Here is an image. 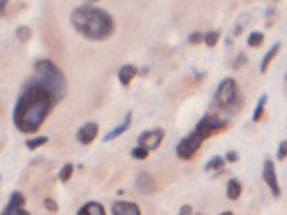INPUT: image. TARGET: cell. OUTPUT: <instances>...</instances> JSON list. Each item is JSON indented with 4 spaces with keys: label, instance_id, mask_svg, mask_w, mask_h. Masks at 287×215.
Returning a JSON list of instances; mask_svg holds the SVG:
<instances>
[{
    "label": "cell",
    "instance_id": "obj_1",
    "mask_svg": "<svg viewBox=\"0 0 287 215\" xmlns=\"http://www.w3.org/2000/svg\"><path fill=\"white\" fill-rule=\"evenodd\" d=\"M56 99L46 88L32 81L19 96L14 109V124L22 133H35L51 113Z\"/></svg>",
    "mask_w": 287,
    "mask_h": 215
},
{
    "label": "cell",
    "instance_id": "obj_2",
    "mask_svg": "<svg viewBox=\"0 0 287 215\" xmlns=\"http://www.w3.org/2000/svg\"><path fill=\"white\" fill-rule=\"evenodd\" d=\"M72 27L89 40H106L114 32V20L104 9L79 5L71 14Z\"/></svg>",
    "mask_w": 287,
    "mask_h": 215
},
{
    "label": "cell",
    "instance_id": "obj_3",
    "mask_svg": "<svg viewBox=\"0 0 287 215\" xmlns=\"http://www.w3.org/2000/svg\"><path fill=\"white\" fill-rule=\"evenodd\" d=\"M32 81L40 84L42 88H46L54 96L56 103H59L65 96V92H67V83H65L64 72L51 59H40L35 62Z\"/></svg>",
    "mask_w": 287,
    "mask_h": 215
},
{
    "label": "cell",
    "instance_id": "obj_4",
    "mask_svg": "<svg viewBox=\"0 0 287 215\" xmlns=\"http://www.w3.org/2000/svg\"><path fill=\"white\" fill-rule=\"evenodd\" d=\"M237 96H239V88H237L235 79L227 78L220 83L215 92V104L220 108H230L235 103Z\"/></svg>",
    "mask_w": 287,
    "mask_h": 215
},
{
    "label": "cell",
    "instance_id": "obj_5",
    "mask_svg": "<svg viewBox=\"0 0 287 215\" xmlns=\"http://www.w3.org/2000/svg\"><path fill=\"white\" fill-rule=\"evenodd\" d=\"M202 143H203V138L196 131H191L190 135L187 138H183L178 143V147H176V155L180 158H183V160H190V158H193L195 153L198 152Z\"/></svg>",
    "mask_w": 287,
    "mask_h": 215
},
{
    "label": "cell",
    "instance_id": "obj_6",
    "mask_svg": "<svg viewBox=\"0 0 287 215\" xmlns=\"http://www.w3.org/2000/svg\"><path fill=\"white\" fill-rule=\"evenodd\" d=\"M222 128H225V121L220 120V116H217V115H205L202 120L198 121L195 131L198 133V135L202 136L203 140H207V138H210L213 133L219 131V129H222Z\"/></svg>",
    "mask_w": 287,
    "mask_h": 215
},
{
    "label": "cell",
    "instance_id": "obj_7",
    "mask_svg": "<svg viewBox=\"0 0 287 215\" xmlns=\"http://www.w3.org/2000/svg\"><path fill=\"white\" fill-rule=\"evenodd\" d=\"M163 138H165V129L161 128L148 129V131H143L138 136V145L145 150H148V152H153V150H157L161 145Z\"/></svg>",
    "mask_w": 287,
    "mask_h": 215
},
{
    "label": "cell",
    "instance_id": "obj_8",
    "mask_svg": "<svg viewBox=\"0 0 287 215\" xmlns=\"http://www.w3.org/2000/svg\"><path fill=\"white\" fill-rule=\"evenodd\" d=\"M262 177H264V182L267 184V186L272 192V195L279 198L281 197V185H279V180H277V172H276V166H274V161L272 160H265L264 161V168H262Z\"/></svg>",
    "mask_w": 287,
    "mask_h": 215
},
{
    "label": "cell",
    "instance_id": "obj_9",
    "mask_svg": "<svg viewBox=\"0 0 287 215\" xmlns=\"http://www.w3.org/2000/svg\"><path fill=\"white\" fill-rule=\"evenodd\" d=\"M97 133H99V124L97 123H86L77 131V141L81 145H91L96 140Z\"/></svg>",
    "mask_w": 287,
    "mask_h": 215
},
{
    "label": "cell",
    "instance_id": "obj_10",
    "mask_svg": "<svg viewBox=\"0 0 287 215\" xmlns=\"http://www.w3.org/2000/svg\"><path fill=\"white\" fill-rule=\"evenodd\" d=\"M26 205V195L22 192H14L9 198V205L3 209V214H24L27 215L29 212L24 209Z\"/></svg>",
    "mask_w": 287,
    "mask_h": 215
},
{
    "label": "cell",
    "instance_id": "obj_11",
    "mask_svg": "<svg viewBox=\"0 0 287 215\" xmlns=\"http://www.w3.org/2000/svg\"><path fill=\"white\" fill-rule=\"evenodd\" d=\"M111 212L116 215H139L141 214V209H139L136 204H133V202L118 200L113 204Z\"/></svg>",
    "mask_w": 287,
    "mask_h": 215
},
{
    "label": "cell",
    "instance_id": "obj_12",
    "mask_svg": "<svg viewBox=\"0 0 287 215\" xmlns=\"http://www.w3.org/2000/svg\"><path fill=\"white\" fill-rule=\"evenodd\" d=\"M136 188H138L139 193H143V195H150V193H153V190H155L153 177L146 172L139 173L138 178H136Z\"/></svg>",
    "mask_w": 287,
    "mask_h": 215
},
{
    "label": "cell",
    "instance_id": "obj_13",
    "mask_svg": "<svg viewBox=\"0 0 287 215\" xmlns=\"http://www.w3.org/2000/svg\"><path fill=\"white\" fill-rule=\"evenodd\" d=\"M131 123H133V113H128L120 126H116L114 129H111V131H109L108 135L104 136V141H111V140H116V138H120L123 133L128 131L129 126H131Z\"/></svg>",
    "mask_w": 287,
    "mask_h": 215
},
{
    "label": "cell",
    "instance_id": "obj_14",
    "mask_svg": "<svg viewBox=\"0 0 287 215\" xmlns=\"http://www.w3.org/2000/svg\"><path fill=\"white\" fill-rule=\"evenodd\" d=\"M136 74H138L136 66H133V64H125V66H121L120 72H118V79H120V83L123 86H129V83L134 79Z\"/></svg>",
    "mask_w": 287,
    "mask_h": 215
},
{
    "label": "cell",
    "instance_id": "obj_15",
    "mask_svg": "<svg viewBox=\"0 0 287 215\" xmlns=\"http://www.w3.org/2000/svg\"><path fill=\"white\" fill-rule=\"evenodd\" d=\"M279 51H281V42H276L267 52H265L264 59H262V62H260V72H262V74H264V72H267L270 62L276 59V56L279 54Z\"/></svg>",
    "mask_w": 287,
    "mask_h": 215
},
{
    "label": "cell",
    "instance_id": "obj_16",
    "mask_svg": "<svg viewBox=\"0 0 287 215\" xmlns=\"http://www.w3.org/2000/svg\"><path fill=\"white\" fill-rule=\"evenodd\" d=\"M77 214L79 215H104L106 210L104 207L101 204H97V202H89V204H86L84 207H81L79 210H77Z\"/></svg>",
    "mask_w": 287,
    "mask_h": 215
},
{
    "label": "cell",
    "instance_id": "obj_17",
    "mask_svg": "<svg viewBox=\"0 0 287 215\" xmlns=\"http://www.w3.org/2000/svg\"><path fill=\"white\" fill-rule=\"evenodd\" d=\"M242 195V184L237 178H230L227 184V197L228 200H237Z\"/></svg>",
    "mask_w": 287,
    "mask_h": 215
},
{
    "label": "cell",
    "instance_id": "obj_18",
    "mask_svg": "<svg viewBox=\"0 0 287 215\" xmlns=\"http://www.w3.org/2000/svg\"><path fill=\"white\" fill-rule=\"evenodd\" d=\"M223 165H225V160L222 156H212L210 161L205 165V170H207V172H213V170H215V172H220V170L223 168Z\"/></svg>",
    "mask_w": 287,
    "mask_h": 215
},
{
    "label": "cell",
    "instance_id": "obj_19",
    "mask_svg": "<svg viewBox=\"0 0 287 215\" xmlns=\"http://www.w3.org/2000/svg\"><path fill=\"white\" fill-rule=\"evenodd\" d=\"M262 42H264V34H262V32L254 31V32H250L249 34L247 44L250 47H259V46H262Z\"/></svg>",
    "mask_w": 287,
    "mask_h": 215
},
{
    "label": "cell",
    "instance_id": "obj_20",
    "mask_svg": "<svg viewBox=\"0 0 287 215\" xmlns=\"http://www.w3.org/2000/svg\"><path fill=\"white\" fill-rule=\"evenodd\" d=\"M265 103H267V94L262 96V98L259 99V103H257V106H255V111H254V116H252V120L255 121V123H257V121H260L262 115H264Z\"/></svg>",
    "mask_w": 287,
    "mask_h": 215
},
{
    "label": "cell",
    "instance_id": "obj_21",
    "mask_svg": "<svg viewBox=\"0 0 287 215\" xmlns=\"http://www.w3.org/2000/svg\"><path fill=\"white\" fill-rule=\"evenodd\" d=\"M219 40H220V32H217V31H210V32H207V34H203V42L207 44L208 47H215Z\"/></svg>",
    "mask_w": 287,
    "mask_h": 215
},
{
    "label": "cell",
    "instance_id": "obj_22",
    "mask_svg": "<svg viewBox=\"0 0 287 215\" xmlns=\"http://www.w3.org/2000/svg\"><path fill=\"white\" fill-rule=\"evenodd\" d=\"M72 173H74V165L65 163L59 172V180L61 182H69L71 180V177H72Z\"/></svg>",
    "mask_w": 287,
    "mask_h": 215
},
{
    "label": "cell",
    "instance_id": "obj_23",
    "mask_svg": "<svg viewBox=\"0 0 287 215\" xmlns=\"http://www.w3.org/2000/svg\"><path fill=\"white\" fill-rule=\"evenodd\" d=\"M47 141H49L47 136H37V138H32V140H27L26 141V147L29 150H35V148L42 147V145H46Z\"/></svg>",
    "mask_w": 287,
    "mask_h": 215
},
{
    "label": "cell",
    "instance_id": "obj_24",
    "mask_svg": "<svg viewBox=\"0 0 287 215\" xmlns=\"http://www.w3.org/2000/svg\"><path fill=\"white\" fill-rule=\"evenodd\" d=\"M15 35H17V39L20 42H27V40L32 37V31L29 29L27 26H20L17 27V31H15Z\"/></svg>",
    "mask_w": 287,
    "mask_h": 215
},
{
    "label": "cell",
    "instance_id": "obj_25",
    "mask_svg": "<svg viewBox=\"0 0 287 215\" xmlns=\"http://www.w3.org/2000/svg\"><path fill=\"white\" fill-rule=\"evenodd\" d=\"M148 153H150L148 150H145L143 147H139V145H138L136 148L131 150V156H133L134 160H146V158H148Z\"/></svg>",
    "mask_w": 287,
    "mask_h": 215
},
{
    "label": "cell",
    "instance_id": "obj_26",
    "mask_svg": "<svg viewBox=\"0 0 287 215\" xmlns=\"http://www.w3.org/2000/svg\"><path fill=\"white\" fill-rule=\"evenodd\" d=\"M42 205L46 207V209L49 210V212H57V210H59V205L56 204L54 198H44Z\"/></svg>",
    "mask_w": 287,
    "mask_h": 215
},
{
    "label": "cell",
    "instance_id": "obj_27",
    "mask_svg": "<svg viewBox=\"0 0 287 215\" xmlns=\"http://www.w3.org/2000/svg\"><path fill=\"white\" fill-rule=\"evenodd\" d=\"M249 62V59H247V56L244 54V52H240L239 56H237V61L233 62V69H240L244 64H247Z\"/></svg>",
    "mask_w": 287,
    "mask_h": 215
},
{
    "label": "cell",
    "instance_id": "obj_28",
    "mask_svg": "<svg viewBox=\"0 0 287 215\" xmlns=\"http://www.w3.org/2000/svg\"><path fill=\"white\" fill-rule=\"evenodd\" d=\"M202 40H203L202 32H193V34H190V37H188V42L190 44H200Z\"/></svg>",
    "mask_w": 287,
    "mask_h": 215
},
{
    "label": "cell",
    "instance_id": "obj_29",
    "mask_svg": "<svg viewBox=\"0 0 287 215\" xmlns=\"http://www.w3.org/2000/svg\"><path fill=\"white\" fill-rule=\"evenodd\" d=\"M223 160L228 161V163H235V161H239V153L230 150V152H227V155H225Z\"/></svg>",
    "mask_w": 287,
    "mask_h": 215
},
{
    "label": "cell",
    "instance_id": "obj_30",
    "mask_svg": "<svg viewBox=\"0 0 287 215\" xmlns=\"http://www.w3.org/2000/svg\"><path fill=\"white\" fill-rule=\"evenodd\" d=\"M286 153H287V141H282L281 147H279V153H277V158H279V160H284V158H286Z\"/></svg>",
    "mask_w": 287,
    "mask_h": 215
},
{
    "label": "cell",
    "instance_id": "obj_31",
    "mask_svg": "<svg viewBox=\"0 0 287 215\" xmlns=\"http://www.w3.org/2000/svg\"><path fill=\"white\" fill-rule=\"evenodd\" d=\"M7 3H9V0H0V17H2L3 14H5V7Z\"/></svg>",
    "mask_w": 287,
    "mask_h": 215
},
{
    "label": "cell",
    "instance_id": "obj_32",
    "mask_svg": "<svg viewBox=\"0 0 287 215\" xmlns=\"http://www.w3.org/2000/svg\"><path fill=\"white\" fill-rule=\"evenodd\" d=\"M191 212H193V210H191V207H188V205L180 209V214H191Z\"/></svg>",
    "mask_w": 287,
    "mask_h": 215
},
{
    "label": "cell",
    "instance_id": "obj_33",
    "mask_svg": "<svg viewBox=\"0 0 287 215\" xmlns=\"http://www.w3.org/2000/svg\"><path fill=\"white\" fill-rule=\"evenodd\" d=\"M88 2H97V0H88Z\"/></svg>",
    "mask_w": 287,
    "mask_h": 215
}]
</instances>
